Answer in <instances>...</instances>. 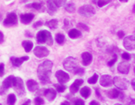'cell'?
Wrapping results in <instances>:
<instances>
[{"label":"cell","mask_w":135,"mask_h":105,"mask_svg":"<svg viewBox=\"0 0 135 105\" xmlns=\"http://www.w3.org/2000/svg\"><path fill=\"white\" fill-rule=\"evenodd\" d=\"M68 36L71 38H77L81 36V33L77 29H71L68 32Z\"/></svg>","instance_id":"24"},{"label":"cell","mask_w":135,"mask_h":105,"mask_svg":"<svg viewBox=\"0 0 135 105\" xmlns=\"http://www.w3.org/2000/svg\"><path fill=\"white\" fill-rule=\"evenodd\" d=\"M121 57H122V58L124 59H126V60H129L130 58H131L130 54H129V53H126V52H123V54H121Z\"/></svg>","instance_id":"37"},{"label":"cell","mask_w":135,"mask_h":105,"mask_svg":"<svg viewBox=\"0 0 135 105\" xmlns=\"http://www.w3.org/2000/svg\"><path fill=\"white\" fill-rule=\"evenodd\" d=\"M15 102H16V96L15 94L11 93L9 94L8 97H7V104L8 105H14Z\"/></svg>","instance_id":"26"},{"label":"cell","mask_w":135,"mask_h":105,"mask_svg":"<svg viewBox=\"0 0 135 105\" xmlns=\"http://www.w3.org/2000/svg\"><path fill=\"white\" fill-rule=\"evenodd\" d=\"M84 70L83 69V68H81V67H78L76 69V70L74 72V73L75 74H77V75H83L84 74Z\"/></svg>","instance_id":"36"},{"label":"cell","mask_w":135,"mask_h":105,"mask_svg":"<svg viewBox=\"0 0 135 105\" xmlns=\"http://www.w3.org/2000/svg\"><path fill=\"white\" fill-rule=\"evenodd\" d=\"M112 0H98L97 1V5L99 7H103L105 6L108 4L110 3Z\"/></svg>","instance_id":"30"},{"label":"cell","mask_w":135,"mask_h":105,"mask_svg":"<svg viewBox=\"0 0 135 105\" xmlns=\"http://www.w3.org/2000/svg\"><path fill=\"white\" fill-rule=\"evenodd\" d=\"M129 69H130V64L126 61L121 62L118 65V70L121 74H124V75L128 74L129 72Z\"/></svg>","instance_id":"11"},{"label":"cell","mask_w":135,"mask_h":105,"mask_svg":"<svg viewBox=\"0 0 135 105\" xmlns=\"http://www.w3.org/2000/svg\"><path fill=\"white\" fill-rule=\"evenodd\" d=\"M65 10H66L67 12H70V13H72V12H74V10H75V6H74V4L73 3H69L65 5Z\"/></svg>","instance_id":"28"},{"label":"cell","mask_w":135,"mask_h":105,"mask_svg":"<svg viewBox=\"0 0 135 105\" xmlns=\"http://www.w3.org/2000/svg\"><path fill=\"white\" fill-rule=\"evenodd\" d=\"M123 47L128 51H132L135 49V36H128L123 39Z\"/></svg>","instance_id":"8"},{"label":"cell","mask_w":135,"mask_h":105,"mask_svg":"<svg viewBox=\"0 0 135 105\" xmlns=\"http://www.w3.org/2000/svg\"><path fill=\"white\" fill-rule=\"evenodd\" d=\"M13 79H14V76H10L7 77L4 81H3L2 83V88L4 89H8L9 88L12 86V83H13Z\"/></svg>","instance_id":"21"},{"label":"cell","mask_w":135,"mask_h":105,"mask_svg":"<svg viewBox=\"0 0 135 105\" xmlns=\"http://www.w3.org/2000/svg\"><path fill=\"white\" fill-rule=\"evenodd\" d=\"M55 86V87L56 88V89H57V91H58V92H63V91H65V90L66 89V86H64V85L61 84V83H58V84H55L54 85Z\"/></svg>","instance_id":"32"},{"label":"cell","mask_w":135,"mask_h":105,"mask_svg":"<svg viewBox=\"0 0 135 105\" xmlns=\"http://www.w3.org/2000/svg\"><path fill=\"white\" fill-rule=\"evenodd\" d=\"M120 93H120V91L115 88H113L106 91V94L110 99H117L118 97H120Z\"/></svg>","instance_id":"19"},{"label":"cell","mask_w":135,"mask_h":105,"mask_svg":"<svg viewBox=\"0 0 135 105\" xmlns=\"http://www.w3.org/2000/svg\"><path fill=\"white\" fill-rule=\"evenodd\" d=\"M22 45H23L24 49H25V51H26V52H31V49H33V44L31 41H23Z\"/></svg>","instance_id":"23"},{"label":"cell","mask_w":135,"mask_h":105,"mask_svg":"<svg viewBox=\"0 0 135 105\" xmlns=\"http://www.w3.org/2000/svg\"><path fill=\"white\" fill-rule=\"evenodd\" d=\"M132 88H133V89L135 91V78H134L132 81Z\"/></svg>","instance_id":"45"},{"label":"cell","mask_w":135,"mask_h":105,"mask_svg":"<svg viewBox=\"0 0 135 105\" xmlns=\"http://www.w3.org/2000/svg\"><path fill=\"white\" fill-rule=\"evenodd\" d=\"M120 2H127L129 0H119Z\"/></svg>","instance_id":"49"},{"label":"cell","mask_w":135,"mask_h":105,"mask_svg":"<svg viewBox=\"0 0 135 105\" xmlns=\"http://www.w3.org/2000/svg\"><path fill=\"white\" fill-rule=\"evenodd\" d=\"M0 105H2V104H0Z\"/></svg>","instance_id":"54"},{"label":"cell","mask_w":135,"mask_h":105,"mask_svg":"<svg viewBox=\"0 0 135 105\" xmlns=\"http://www.w3.org/2000/svg\"><path fill=\"white\" fill-rule=\"evenodd\" d=\"M27 1H28V0H21V2H27Z\"/></svg>","instance_id":"51"},{"label":"cell","mask_w":135,"mask_h":105,"mask_svg":"<svg viewBox=\"0 0 135 105\" xmlns=\"http://www.w3.org/2000/svg\"><path fill=\"white\" fill-rule=\"evenodd\" d=\"M117 59H118V57H117V55L116 54H114L113 55V58L111 59L110 61L108 62V66H110V67H111V66H113V64L116 62V61H117Z\"/></svg>","instance_id":"34"},{"label":"cell","mask_w":135,"mask_h":105,"mask_svg":"<svg viewBox=\"0 0 135 105\" xmlns=\"http://www.w3.org/2000/svg\"><path fill=\"white\" fill-rule=\"evenodd\" d=\"M82 58V63L84 65L87 66L90 64L92 61V55L89 52H84L81 54Z\"/></svg>","instance_id":"17"},{"label":"cell","mask_w":135,"mask_h":105,"mask_svg":"<svg viewBox=\"0 0 135 105\" xmlns=\"http://www.w3.org/2000/svg\"><path fill=\"white\" fill-rule=\"evenodd\" d=\"M55 76L59 83H61V84L68 82L69 81V79H70V77H69V76H68V74L67 73H65L64 71L60 70H57L56 72Z\"/></svg>","instance_id":"10"},{"label":"cell","mask_w":135,"mask_h":105,"mask_svg":"<svg viewBox=\"0 0 135 105\" xmlns=\"http://www.w3.org/2000/svg\"><path fill=\"white\" fill-rule=\"evenodd\" d=\"M84 83V81L82 79H76L73 84L71 85L70 87V91L72 93H76L77 91L79 89L80 86H81Z\"/></svg>","instance_id":"15"},{"label":"cell","mask_w":135,"mask_h":105,"mask_svg":"<svg viewBox=\"0 0 135 105\" xmlns=\"http://www.w3.org/2000/svg\"><path fill=\"white\" fill-rule=\"evenodd\" d=\"M34 18V15L31 13H28V14H23L21 15V21L22 23L27 25L30 23Z\"/></svg>","instance_id":"18"},{"label":"cell","mask_w":135,"mask_h":105,"mask_svg":"<svg viewBox=\"0 0 135 105\" xmlns=\"http://www.w3.org/2000/svg\"><path fill=\"white\" fill-rule=\"evenodd\" d=\"M4 41V34L3 33L0 31V44H2Z\"/></svg>","instance_id":"43"},{"label":"cell","mask_w":135,"mask_h":105,"mask_svg":"<svg viewBox=\"0 0 135 105\" xmlns=\"http://www.w3.org/2000/svg\"><path fill=\"white\" fill-rule=\"evenodd\" d=\"M98 75L97 74H94L93 76H91V78H89L88 79V83L89 84H95L97 82V80H98Z\"/></svg>","instance_id":"29"},{"label":"cell","mask_w":135,"mask_h":105,"mask_svg":"<svg viewBox=\"0 0 135 105\" xmlns=\"http://www.w3.org/2000/svg\"><path fill=\"white\" fill-rule=\"evenodd\" d=\"M33 54H35L36 57H37L38 58H43L49 55L50 51L46 47H42V46H37L33 49Z\"/></svg>","instance_id":"9"},{"label":"cell","mask_w":135,"mask_h":105,"mask_svg":"<svg viewBox=\"0 0 135 105\" xmlns=\"http://www.w3.org/2000/svg\"><path fill=\"white\" fill-rule=\"evenodd\" d=\"M46 26L47 27H49L50 29L55 30L57 28L58 26V21H57L56 19H52V20H50V21H47L46 23Z\"/></svg>","instance_id":"22"},{"label":"cell","mask_w":135,"mask_h":105,"mask_svg":"<svg viewBox=\"0 0 135 105\" xmlns=\"http://www.w3.org/2000/svg\"><path fill=\"white\" fill-rule=\"evenodd\" d=\"M90 93H91V90L90 88L87 86H85V87L82 88L81 90H80V93L81 95L84 97V98H88L89 96H90Z\"/></svg>","instance_id":"25"},{"label":"cell","mask_w":135,"mask_h":105,"mask_svg":"<svg viewBox=\"0 0 135 105\" xmlns=\"http://www.w3.org/2000/svg\"><path fill=\"white\" fill-rule=\"evenodd\" d=\"M134 73H135V67H134Z\"/></svg>","instance_id":"53"},{"label":"cell","mask_w":135,"mask_h":105,"mask_svg":"<svg viewBox=\"0 0 135 105\" xmlns=\"http://www.w3.org/2000/svg\"><path fill=\"white\" fill-rule=\"evenodd\" d=\"M28 59H29V57L27 56H24L22 57H12L10 58V60H11V62L13 64V66L20 67L21 64L23 63V62L28 60Z\"/></svg>","instance_id":"12"},{"label":"cell","mask_w":135,"mask_h":105,"mask_svg":"<svg viewBox=\"0 0 135 105\" xmlns=\"http://www.w3.org/2000/svg\"><path fill=\"white\" fill-rule=\"evenodd\" d=\"M79 27L81 28H83L84 30H85V31H89V28L87 27V26H86L85 24L79 23Z\"/></svg>","instance_id":"41"},{"label":"cell","mask_w":135,"mask_h":105,"mask_svg":"<svg viewBox=\"0 0 135 105\" xmlns=\"http://www.w3.org/2000/svg\"><path fill=\"white\" fill-rule=\"evenodd\" d=\"M79 13L86 18H90L95 14V9L91 5H84L79 9Z\"/></svg>","instance_id":"6"},{"label":"cell","mask_w":135,"mask_h":105,"mask_svg":"<svg viewBox=\"0 0 135 105\" xmlns=\"http://www.w3.org/2000/svg\"><path fill=\"white\" fill-rule=\"evenodd\" d=\"M67 0H54V2L56 4V6L57 7H61L64 6L65 3H66Z\"/></svg>","instance_id":"33"},{"label":"cell","mask_w":135,"mask_h":105,"mask_svg":"<svg viewBox=\"0 0 135 105\" xmlns=\"http://www.w3.org/2000/svg\"><path fill=\"white\" fill-rule=\"evenodd\" d=\"M133 12L135 13V4L134 5V7H133Z\"/></svg>","instance_id":"50"},{"label":"cell","mask_w":135,"mask_h":105,"mask_svg":"<svg viewBox=\"0 0 135 105\" xmlns=\"http://www.w3.org/2000/svg\"><path fill=\"white\" fill-rule=\"evenodd\" d=\"M27 87H28V89L31 91V92H34L36 91L38 89V84L37 82L36 81H33V80H28L26 83Z\"/></svg>","instance_id":"20"},{"label":"cell","mask_w":135,"mask_h":105,"mask_svg":"<svg viewBox=\"0 0 135 105\" xmlns=\"http://www.w3.org/2000/svg\"><path fill=\"white\" fill-rule=\"evenodd\" d=\"M89 104L90 105H100V104H99V102H96V101H91V102L89 103Z\"/></svg>","instance_id":"44"},{"label":"cell","mask_w":135,"mask_h":105,"mask_svg":"<svg viewBox=\"0 0 135 105\" xmlns=\"http://www.w3.org/2000/svg\"><path fill=\"white\" fill-rule=\"evenodd\" d=\"M55 39L57 44H62L64 43L65 38V36L63 35V34H62V33H57V34L56 35Z\"/></svg>","instance_id":"27"},{"label":"cell","mask_w":135,"mask_h":105,"mask_svg":"<svg viewBox=\"0 0 135 105\" xmlns=\"http://www.w3.org/2000/svg\"><path fill=\"white\" fill-rule=\"evenodd\" d=\"M63 67L68 71L75 72L78 68V62L76 59L72 57H69L66 58L63 62Z\"/></svg>","instance_id":"3"},{"label":"cell","mask_w":135,"mask_h":105,"mask_svg":"<svg viewBox=\"0 0 135 105\" xmlns=\"http://www.w3.org/2000/svg\"><path fill=\"white\" fill-rule=\"evenodd\" d=\"M117 35L119 38H123V37H124V36H125V33H124V32H123V31H119L117 33Z\"/></svg>","instance_id":"40"},{"label":"cell","mask_w":135,"mask_h":105,"mask_svg":"<svg viewBox=\"0 0 135 105\" xmlns=\"http://www.w3.org/2000/svg\"><path fill=\"white\" fill-rule=\"evenodd\" d=\"M113 83L115 86L120 90H126L129 86V81L125 78H122L120 76H115L113 80Z\"/></svg>","instance_id":"4"},{"label":"cell","mask_w":135,"mask_h":105,"mask_svg":"<svg viewBox=\"0 0 135 105\" xmlns=\"http://www.w3.org/2000/svg\"><path fill=\"white\" fill-rule=\"evenodd\" d=\"M4 73V64L3 63L0 64V77L3 76Z\"/></svg>","instance_id":"38"},{"label":"cell","mask_w":135,"mask_h":105,"mask_svg":"<svg viewBox=\"0 0 135 105\" xmlns=\"http://www.w3.org/2000/svg\"><path fill=\"white\" fill-rule=\"evenodd\" d=\"M114 105H123V104H115Z\"/></svg>","instance_id":"52"},{"label":"cell","mask_w":135,"mask_h":105,"mask_svg":"<svg viewBox=\"0 0 135 105\" xmlns=\"http://www.w3.org/2000/svg\"><path fill=\"white\" fill-rule=\"evenodd\" d=\"M27 7H32L33 9L38 10V9H40L41 8V4L38 3V2H34V3H31L28 4Z\"/></svg>","instance_id":"31"},{"label":"cell","mask_w":135,"mask_h":105,"mask_svg":"<svg viewBox=\"0 0 135 105\" xmlns=\"http://www.w3.org/2000/svg\"><path fill=\"white\" fill-rule=\"evenodd\" d=\"M36 40L39 44H46L49 46H51L53 44V39L52 35L49 31L43 30L38 32L36 35Z\"/></svg>","instance_id":"2"},{"label":"cell","mask_w":135,"mask_h":105,"mask_svg":"<svg viewBox=\"0 0 135 105\" xmlns=\"http://www.w3.org/2000/svg\"><path fill=\"white\" fill-rule=\"evenodd\" d=\"M74 105H84V102L81 99H76L75 102H74Z\"/></svg>","instance_id":"39"},{"label":"cell","mask_w":135,"mask_h":105,"mask_svg":"<svg viewBox=\"0 0 135 105\" xmlns=\"http://www.w3.org/2000/svg\"><path fill=\"white\" fill-rule=\"evenodd\" d=\"M96 93H97V96H98L99 97H101V96H100V93H99V90H98V89L96 90Z\"/></svg>","instance_id":"48"},{"label":"cell","mask_w":135,"mask_h":105,"mask_svg":"<svg viewBox=\"0 0 135 105\" xmlns=\"http://www.w3.org/2000/svg\"><path fill=\"white\" fill-rule=\"evenodd\" d=\"M57 7L56 4L54 2V0H47V10L49 15H54L57 12Z\"/></svg>","instance_id":"14"},{"label":"cell","mask_w":135,"mask_h":105,"mask_svg":"<svg viewBox=\"0 0 135 105\" xmlns=\"http://www.w3.org/2000/svg\"><path fill=\"white\" fill-rule=\"evenodd\" d=\"M31 100H30V99H28L26 102H25V103H23L22 105H31Z\"/></svg>","instance_id":"46"},{"label":"cell","mask_w":135,"mask_h":105,"mask_svg":"<svg viewBox=\"0 0 135 105\" xmlns=\"http://www.w3.org/2000/svg\"><path fill=\"white\" fill-rule=\"evenodd\" d=\"M113 83L111 76L109 75H103L101 76L100 79V85L103 87H108L110 86Z\"/></svg>","instance_id":"13"},{"label":"cell","mask_w":135,"mask_h":105,"mask_svg":"<svg viewBox=\"0 0 135 105\" xmlns=\"http://www.w3.org/2000/svg\"><path fill=\"white\" fill-rule=\"evenodd\" d=\"M61 105H70V104H69L68 102H63V103H62Z\"/></svg>","instance_id":"47"},{"label":"cell","mask_w":135,"mask_h":105,"mask_svg":"<svg viewBox=\"0 0 135 105\" xmlns=\"http://www.w3.org/2000/svg\"><path fill=\"white\" fill-rule=\"evenodd\" d=\"M53 63L50 60H46L38 65L37 74L42 83H47L50 81V77L52 73Z\"/></svg>","instance_id":"1"},{"label":"cell","mask_w":135,"mask_h":105,"mask_svg":"<svg viewBox=\"0 0 135 105\" xmlns=\"http://www.w3.org/2000/svg\"><path fill=\"white\" fill-rule=\"evenodd\" d=\"M18 23V17L15 12H9L7 15L6 18L3 22L4 26L5 27H11L15 26Z\"/></svg>","instance_id":"7"},{"label":"cell","mask_w":135,"mask_h":105,"mask_svg":"<svg viewBox=\"0 0 135 105\" xmlns=\"http://www.w3.org/2000/svg\"><path fill=\"white\" fill-rule=\"evenodd\" d=\"M42 22L41 21H38V22H36L35 24H33V27L34 28H38V27H40L42 26Z\"/></svg>","instance_id":"42"},{"label":"cell","mask_w":135,"mask_h":105,"mask_svg":"<svg viewBox=\"0 0 135 105\" xmlns=\"http://www.w3.org/2000/svg\"><path fill=\"white\" fill-rule=\"evenodd\" d=\"M12 86L14 87L16 92L18 93V95H23L25 93V88L23 80L19 77H14L13 79V83Z\"/></svg>","instance_id":"5"},{"label":"cell","mask_w":135,"mask_h":105,"mask_svg":"<svg viewBox=\"0 0 135 105\" xmlns=\"http://www.w3.org/2000/svg\"><path fill=\"white\" fill-rule=\"evenodd\" d=\"M35 105H42L44 104V100L40 97H36L34 100Z\"/></svg>","instance_id":"35"},{"label":"cell","mask_w":135,"mask_h":105,"mask_svg":"<svg viewBox=\"0 0 135 105\" xmlns=\"http://www.w3.org/2000/svg\"><path fill=\"white\" fill-rule=\"evenodd\" d=\"M44 96L49 101L52 102L55 99L56 96H57V93L53 88H48V89H46L45 91H44Z\"/></svg>","instance_id":"16"}]
</instances>
